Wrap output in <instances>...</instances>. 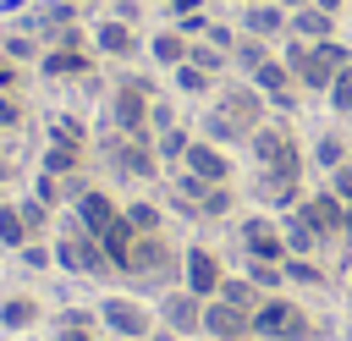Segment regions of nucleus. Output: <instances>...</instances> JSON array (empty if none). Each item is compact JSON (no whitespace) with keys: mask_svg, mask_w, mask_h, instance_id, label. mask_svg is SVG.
<instances>
[{"mask_svg":"<svg viewBox=\"0 0 352 341\" xmlns=\"http://www.w3.org/2000/svg\"><path fill=\"white\" fill-rule=\"evenodd\" d=\"M314 6H324V11H341V6H346V0H314Z\"/></svg>","mask_w":352,"mask_h":341,"instance_id":"46","label":"nucleus"},{"mask_svg":"<svg viewBox=\"0 0 352 341\" xmlns=\"http://www.w3.org/2000/svg\"><path fill=\"white\" fill-rule=\"evenodd\" d=\"M248 82H253V88H258L264 99H275V94H286V88H297V77H292V66H286L280 55H270V60H264V66H258V72H253Z\"/></svg>","mask_w":352,"mask_h":341,"instance_id":"22","label":"nucleus"},{"mask_svg":"<svg viewBox=\"0 0 352 341\" xmlns=\"http://www.w3.org/2000/svg\"><path fill=\"white\" fill-rule=\"evenodd\" d=\"M160 324L176 330V336H204V297L198 292H165L160 297Z\"/></svg>","mask_w":352,"mask_h":341,"instance_id":"8","label":"nucleus"},{"mask_svg":"<svg viewBox=\"0 0 352 341\" xmlns=\"http://www.w3.org/2000/svg\"><path fill=\"white\" fill-rule=\"evenodd\" d=\"M248 143H253L258 170H286V176H297V170H302V154H297V143H292V132H286V126H258Z\"/></svg>","mask_w":352,"mask_h":341,"instance_id":"6","label":"nucleus"},{"mask_svg":"<svg viewBox=\"0 0 352 341\" xmlns=\"http://www.w3.org/2000/svg\"><path fill=\"white\" fill-rule=\"evenodd\" d=\"M176 94H187V99L198 94V99H204V94H209V72H198L192 60H182V66H176Z\"/></svg>","mask_w":352,"mask_h":341,"instance_id":"35","label":"nucleus"},{"mask_svg":"<svg viewBox=\"0 0 352 341\" xmlns=\"http://www.w3.org/2000/svg\"><path fill=\"white\" fill-rule=\"evenodd\" d=\"M280 236H286V253H292V258H314V253L324 248V236L308 226V214H302V209H286V220H280Z\"/></svg>","mask_w":352,"mask_h":341,"instance_id":"18","label":"nucleus"},{"mask_svg":"<svg viewBox=\"0 0 352 341\" xmlns=\"http://www.w3.org/2000/svg\"><path fill=\"white\" fill-rule=\"evenodd\" d=\"M55 138L60 143H82V121L77 116H55Z\"/></svg>","mask_w":352,"mask_h":341,"instance_id":"42","label":"nucleus"},{"mask_svg":"<svg viewBox=\"0 0 352 341\" xmlns=\"http://www.w3.org/2000/svg\"><path fill=\"white\" fill-rule=\"evenodd\" d=\"M314 165H319V170H341V165H346V143H341L336 132H324V138L314 143Z\"/></svg>","mask_w":352,"mask_h":341,"instance_id":"32","label":"nucleus"},{"mask_svg":"<svg viewBox=\"0 0 352 341\" xmlns=\"http://www.w3.org/2000/svg\"><path fill=\"white\" fill-rule=\"evenodd\" d=\"M6 126H22V99L16 94H0V132Z\"/></svg>","mask_w":352,"mask_h":341,"instance_id":"41","label":"nucleus"},{"mask_svg":"<svg viewBox=\"0 0 352 341\" xmlns=\"http://www.w3.org/2000/svg\"><path fill=\"white\" fill-rule=\"evenodd\" d=\"M220 280H226V270H220V258L209 248H187L182 253V286L187 292H198L209 302V297H220Z\"/></svg>","mask_w":352,"mask_h":341,"instance_id":"10","label":"nucleus"},{"mask_svg":"<svg viewBox=\"0 0 352 341\" xmlns=\"http://www.w3.org/2000/svg\"><path fill=\"white\" fill-rule=\"evenodd\" d=\"M280 6H286V11H297V6H308V0H280Z\"/></svg>","mask_w":352,"mask_h":341,"instance_id":"48","label":"nucleus"},{"mask_svg":"<svg viewBox=\"0 0 352 341\" xmlns=\"http://www.w3.org/2000/svg\"><path fill=\"white\" fill-rule=\"evenodd\" d=\"M66 198H72V192L60 187V176H38V204H44V209H55V204H66Z\"/></svg>","mask_w":352,"mask_h":341,"instance_id":"39","label":"nucleus"},{"mask_svg":"<svg viewBox=\"0 0 352 341\" xmlns=\"http://www.w3.org/2000/svg\"><path fill=\"white\" fill-rule=\"evenodd\" d=\"M182 165H187V176H198V182H231V160H226L214 143H204V138L182 154Z\"/></svg>","mask_w":352,"mask_h":341,"instance_id":"16","label":"nucleus"},{"mask_svg":"<svg viewBox=\"0 0 352 341\" xmlns=\"http://www.w3.org/2000/svg\"><path fill=\"white\" fill-rule=\"evenodd\" d=\"M104 154H110V170L116 176H132V182H154L160 165H165L148 138H126V132H110L104 138Z\"/></svg>","mask_w":352,"mask_h":341,"instance_id":"2","label":"nucleus"},{"mask_svg":"<svg viewBox=\"0 0 352 341\" xmlns=\"http://www.w3.org/2000/svg\"><path fill=\"white\" fill-rule=\"evenodd\" d=\"M253 336H264V341H308L314 324H308V314H302L297 302L264 297V302L253 308Z\"/></svg>","mask_w":352,"mask_h":341,"instance_id":"1","label":"nucleus"},{"mask_svg":"<svg viewBox=\"0 0 352 341\" xmlns=\"http://www.w3.org/2000/svg\"><path fill=\"white\" fill-rule=\"evenodd\" d=\"M16 209H22L28 231H38V226H44V204H38V198H16Z\"/></svg>","mask_w":352,"mask_h":341,"instance_id":"43","label":"nucleus"},{"mask_svg":"<svg viewBox=\"0 0 352 341\" xmlns=\"http://www.w3.org/2000/svg\"><path fill=\"white\" fill-rule=\"evenodd\" d=\"M220 110H226V116H231V121H236V126L253 138V132L264 126V110H270V99H264L253 82H231V88L220 94Z\"/></svg>","mask_w":352,"mask_h":341,"instance_id":"9","label":"nucleus"},{"mask_svg":"<svg viewBox=\"0 0 352 341\" xmlns=\"http://www.w3.org/2000/svg\"><path fill=\"white\" fill-rule=\"evenodd\" d=\"M72 204H77L72 214L82 220V231H99V226H110V220L121 214V209H116V198H110L104 187H82V192H77Z\"/></svg>","mask_w":352,"mask_h":341,"instance_id":"17","label":"nucleus"},{"mask_svg":"<svg viewBox=\"0 0 352 341\" xmlns=\"http://www.w3.org/2000/svg\"><path fill=\"white\" fill-rule=\"evenodd\" d=\"M154 341H176V330H154Z\"/></svg>","mask_w":352,"mask_h":341,"instance_id":"47","label":"nucleus"},{"mask_svg":"<svg viewBox=\"0 0 352 341\" xmlns=\"http://www.w3.org/2000/svg\"><path fill=\"white\" fill-rule=\"evenodd\" d=\"M88 66H94V60H88L77 44H55V50L38 55V72H44V77H88Z\"/></svg>","mask_w":352,"mask_h":341,"instance_id":"20","label":"nucleus"},{"mask_svg":"<svg viewBox=\"0 0 352 341\" xmlns=\"http://www.w3.org/2000/svg\"><path fill=\"white\" fill-rule=\"evenodd\" d=\"M187 60H192L198 72H209V77H214V72H226V60H231V55H226V50H214L209 38H204V44L192 38V44H187Z\"/></svg>","mask_w":352,"mask_h":341,"instance_id":"30","label":"nucleus"},{"mask_svg":"<svg viewBox=\"0 0 352 341\" xmlns=\"http://www.w3.org/2000/svg\"><path fill=\"white\" fill-rule=\"evenodd\" d=\"M187 44H192V38H187L182 28H160V33L148 38V55H154V66H170V72H176V66L187 60Z\"/></svg>","mask_w":352,"mask_h":341,"instance_id":"21","label":"nucleus"},{"mask_svg":"<svg viewBox=\"0 0 352 341\" xmlns=\"http://www.w3.org/2000/svg\"><path fill=\"white\" fill-rule=\"evenodd\" d=\"M22 242H33L22 209H16V204H0V248H22Z\"/></svg>","mask_w":352,"mask_h":341,"instance_id":"28","label":"nucleus"},{"mask_svg":"<svg viewBox=\"0 0 352 341\" xmlns=\"http://www.w3.org/2000/svg\"><path fill=\"white\" fill-rule=\"evenodd\" d=\"M170 11H176V22H187V16H204V0H165Z\"/></svg>","mask_w":352,"mask_h":341,"instance_id":"44","label":"nucleus"},{"mask_svg":"<svg viewBox=\"0 0 352 341\" xmlns=\"http://www.w3.org/2000/svg\"><path fill=\"white\" fill-rule=\"evenodd\" d=\"M94 236H99V248H104V258H110V270H126V264H132V248H138V231H132V220H126V214H116V220H110V226H99Z\"/></svg>","mask_w":352,"mask_h":341,"instance_id":"14","label":"nucleus"},{"mask_svg":"<svg viewBox=\"0 0 352 341\" xmlns=\"http://www.w3.org/2000/svg\"><path fill=\"white\" fill-rule=\"evenodd\" d=\"M187 148H192V138H187V132H182V126H165V132H160V138H154V154H160V160H165V165H176V160H182V154H187Z\"/></svg>","mask_w":352,"mask_h":341,"instance_id":"31","label":"nucleus"},{"mask_svg":"<svg viewBox=\"0 0 352 341\" xmlns=\"http://www.w3.org/2000/svg\"><path fill=\"white\" fill-rule=\"evenodd\" d=\"M204 336L209 341H220V336H253V314L231 308L226 297H209L204 302Z\"/></svg>","mask_w":352,"mask_h":341,"instance_id":"13","label":"nucleus"},{"mask_svg":"<svg viewBox=\"0 0 352 341\" xmlns=\"http://www.w3.org/2000/svg\"><path fill=\"white\" fill-rule=\"evenodd\" d=\"M292 33L297 38H308V44H319V38H336V11H324V6H297L292 11Z\"/></svg>","mask_w":352,"mask_h":341,"instance_id":"19","label":"nucleus"},{"mask_svg":"<svg viewBox=\"0 0 352 341\" xmlns=\"http://www.w3.org/2000/svg\"><path fill=\"white\" fill-rule=\"evenodd\" d=\"M220 341H248V336H220Z\"/></svg>","mask_w":352,"mask_h":341,"instance_id":"49","label":"nucleus"},{"mask_svg":"<svg viewBox=\"0 0 352 341\" xmlns=\"http://www.w3.org/2000/svg\"><path fill=\"white\" fill-rule=\"evenodd\" d=\"M94 44H99V55H110V60L138 55V33H132V22H126V16H104V22L94 28Z\"/></svg>","mask_w":352,"mask_h":341,"instance_id":"15","label":"nucleus"},{"mask_svg":"<svg viewBox=\"0 0 352 341\" xmlns=\"http://www.w3.org/2000/svg\"><path fill=\"white\" fill-rule=\"evenodd\" d=\"M330 192H336V198H341V204L352 209V160H346L341 170H330Z\"/></svg>","mask_w":352,"mask_h":341,"instance_id":"40","label":"nucleus"},{"mask_svg":"<svg viewBox=\"0 0 352 341\" xmlns=\"http://www.w3.org/2000/svg\"><path fill=\"white\" fill-rule=\"evenodd\" d=\"M236 242H242V258H270V264H280V258H286L280 220H270V214H242Z\"/></svg>","mask_w":352,"mask_h":341,"instance_id":"7","label":"nucleus"},{"mask_svg":"<svg viewBox=\"0 0 352 341\" xmlns=\"http://www.w3.org/2000/svg\"><path fill=\"white\" fill-rule=\"evenodd\" d=\"M22 258H28V264H50V258H55V253H50V248H44V242H22Z\"/></svg>","mask_w":352,"mask_h":341,"instance_id":"45","label":"nucleus"},{"mask_svg":"<svg viewBox=\"0 0 352 341\" xmlns=\"http://www.w3.org/2000/svg\"><path fill=\"white\" fill-rule=\"evenodd\" d=\"M236 28L253 33V38H280V33H292V11L280 0H253V6H242V22Z\"/></svg>","mask_w":352,"mask_h":341,"instance_id":"11","label":"nucleus"},{"mask_svg":"<svg viewBox=\"0 0 352 341\" xmlns=\"http://www.w3.org/2000/svg\"><path fill=\"white\" fill-rule=\"evenodd\" d=\"M121 214L132 220V231H138V236H160V204H148V198H138V204H126Z\"/></svg>","mask_w":352,"mask_h":341,"instance_id":"29","label":"nucleus"},{"mask_svg":"<svg viewBox=\"0 0 352 341\" xmlns=\"http://www.w3.org/2000/svg\"><path fill=\"white\" fill-rule=\"evenodd\" d=\"M0 324H6V330L38 324V302H33V297H6V302H0Z\"/></svg>","mask_w":352,"mask_h":341,"instance_id":"27","label":"nucleus"},{"mask_svg":"<svg viewBox=\"0 0 352 341\" xmlns=\"http://www.w3.org/2000/svg\"><path fill=\"white\" fill-rule=\"evenodd\" d=\"M220 297H226L231 308L253 314V308H258V280H248V275H226V280H220Z\"/></svg>","mask_w":352,"mask_h":341,"instance_id":"24","label":"nucleus"},{"mask_svg":"<svg viewBox=\"0 0 352 341\" xmlns=\"http://www.w3.org/2000/svg\"><path fill=\"white\" fill-rule=\"evenodd\" d=\"M341 66H352V50H346L341 38H319L292 77H297V88H308V94H330V77H336Z\"/></svg>","mask_w":352,"mask_h":341,"instance_id":"3","label":"nucleus"},{"mask_svg":"<svg viewBox=\"0 0 352 341\" xmlns=\"http://www.w3.org/2000/svg\"><path fill=\"white\" fill-rule=\"evenodd\" d=\"M94 330H99V314H88V308H60L55 314V341H94Z\"/></svg>","mask_w":352,"mask_h":341,"instance_id":"23","label":"nucleus"},{"mask_svg":"<svg viewBox=\"0 0 352 341\" xmlns=\"http://www.w3.org/2000/svg\"><path fill=\"white\" fill-rule=\"evenodd\" d=\"M280 270H286V280H297V286H324V270L314 264V258H280Z\"/></svg>","mask_w":352,"mask_h":341,"instance_id":"34","label":"nucleus"},{"mask_svg":"<svg viewBox=\"0 0 352 341\" xmlns=\"http://www.w3.org/2000/svg\"><path fill=\"white\" fill-rule=\"evenodd\" d=\"M297 209H302V214H308V226H314V231H319V236H324V242H330V236H341V231H346V204H341V198H336V192H308V198H302V204H297Z\"/></svg>","mask_w":352,"mask_h":341,"instance_id":"12","label":"nucleus"},{"mask_svg":"<svg viewBox=\"0 0 352 341\" xmlns=\"http://www.w3.org/2000/svg\"><path fill=\"white\" fill-rule=\"evenodd\" d=\"M330 110H341V116H352V66H341L336 77H330Z\"/></svg>","mask_w":352,"mask_h":341,"instance_id":"36","label":"nucleus"},{"mask_svg":"<svg viewBox=\"0 0 352 341\" xmlns=\"http://www.w3.org/2000/svg\"><path fill=\"white\" fill-rule=\"evenodd\" d=\"M99 324L116 336V341H148L154 336V314L132 297H104L99 302Z\"/></svg>","mask_w":352,"mask_h":341,"instance_id":"4","label":"nucleus"},{"mask_svg":"<svg viewBox=\"0 0 352 341\" xmlns=\"http://www.w3.org/2000/svg\"><path fill=\"white\" fill-rule=\"evenodd\" d=\"M198 126H204L209 138H220V143H242V138H248V132H242V126H236V121H231L220 104H209V110L198 116Z\"/></svg>","mask_w":352,"mask_h":341,"instance_id":"26","label":"nucleus"},{"mask_svg":"<svg viewBox=\"0 0 352 341\" xmlns=\"http://www.w3.org/2000/svg\"><path fill=\"white\" fill-rule=\"evenodd\" d=\"M77 160H82V154H77V143H55V148L44 154V176H72V170H77Z\"/></svg>","mask_w":352,"mask_h":341,"instance_id":"33","label":"nucleus"},{"mask_svg":"<svg viewBox=\"0 0 352 341\" xmlns=\"http://www.w3.org/2000/svg\"><path fill=\"white\" fill-rule=\"evenodd\" d=\"M248 280H258L264 292H275V286L286 280V270H280V264H270V258H248Z\"/></svg>","mask_w":352,"mask_h":341,"instance_id":"37","label":"nucleus"},{"mask_svg":"<svg viewBox=\"0 0 352 341\" xmlns=\"http://www.w3.org/2000/svg\"><path fill=\"white\" fill-rule=\"evenodd\" d=\"M148 110H154V99L138 94V88H126V82H116V94H110V104H104L110 126L126 132V138H148V132H154V126H148Z\"/></svg>","mask_w":352,"mask_h":341,"instance_id":"5","label":"nucleus"},{"mask_svg":"<svg viewBox=\"0 0 352 341\" xmlns=\"http://www.w3.org/2000/svg\"><path fill=\"white\" fill-rule=\"evenodd\" d=\"M242 6H253V0H242Z\"/></svg>","mask_w":352,"mask_h":341,"instance_id":"50","label":"nucleus"},{"mask_svg":"<svg viewBox=\"0 0 352 341\" xmlns=\"http://www.w3.org/2000/svg\"><path fill=\"white\" fill-rule=\"evenodd\" d=\"M0 55H6V60H38V44H33L28 33H11V38L0 44Z\"/></svg>","mask_w":352,"mask_h":341,"instance_id":"38","label":"nucleus"},{"mask_svg":"<svg viewBox=\"0 0 352 341\" xmlns=\"http://www.w3.org/2000/svg\"><path fill=\"white\" fill-rule=\"evenodd\" d=\"M231 60H236V66L253 77V72L270 60V38H253V33H242V38H236V50H231Z\"/></svg>","mask_w":352,"mask_h":341,"instance_id":"25","label":"nucleus"}]
</instances>
